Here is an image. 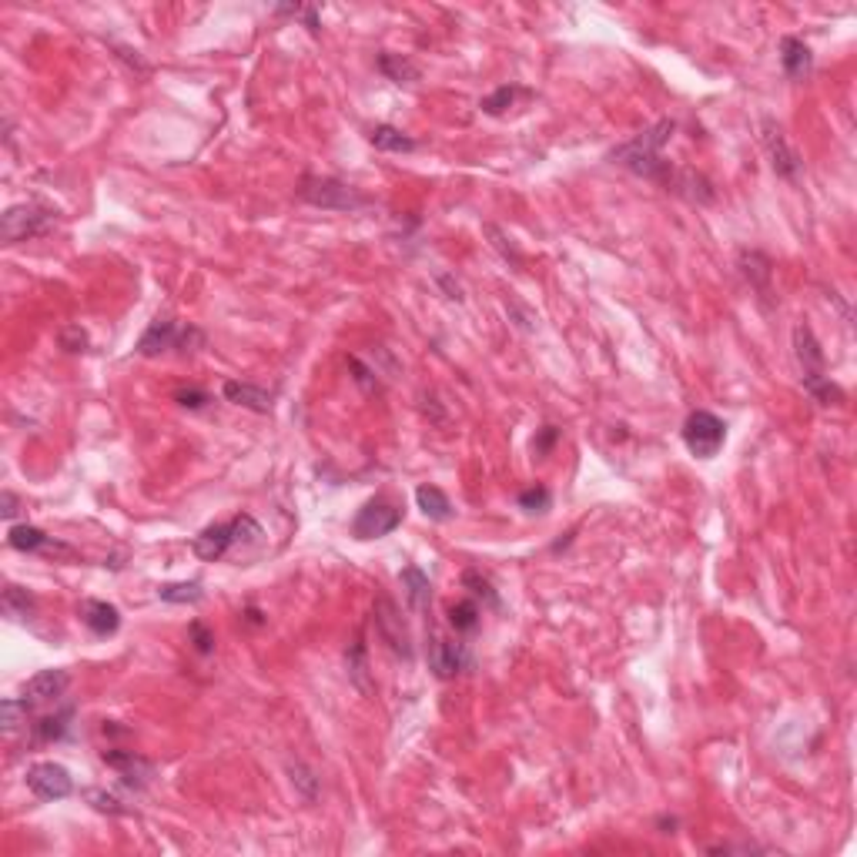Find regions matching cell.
<instances>
[{"label":"cell","mask_w":857,"mask_h":857,"mask_svg":"<svg viewBox=\"0 0 857 857\" xmlns=\"http://www.w3.org/2000/svg\"><path fill=\"white\" fill-rule=\"evenodd\" d=\"M31 706L34 704L27 700V696H24V700H17V696H7V700H4V706H0V710H4V720H0V724H4V734L14 737L17 730H21V726H27Z\"/></svg>","instance_id":"27"},{"label":"cell","mask_w":857,"mask_h":857,"mask_svg":"<svg viewBox=\"0 0 857 857\" xmlns=\"http://www.w3.org/2000/svg\"><path fill=\"white\" fill-rule=\"evenodd\" d=\"M556 435H559V433H556L553 425H546V429H543V435H539V439H536V443H533V449H536V453H546V449L553 445V439H556Z\"/></svg>","instance_id":"38"},{"label":"cell","mask_w":857,"mask_h":857,"mask_svg":"<svg viewBox=\"0 0 857 857\" xmlns=\"http://www.w3.org/2000/svg\"><path fill=\"white\" fill-rule=\"evenodd\" d=\"M516 94H519V88H499V91H496V94H489V98H483V104H479V108H483L486 114H503L506 108L513 104V98H516Z\"/></svg>","instance_id":"32"},{"label":"cell","mask_w":857,"mask_h":857,"mask_svg":"<svg viewBox=\"0 0 857 857\" xmlns=\"http://www.w3.org/2000/svg\"><path fill=\"white\" fill-rule=\"evenodd\" d=\"M0 606H4V613L11 616V620L27 623L34 616V610H37V600H34L27 590H21V586H7L4 596H0Z\"/></svg>","instance_id":"24"},{"label":"cell","mask_w":857,"mask_h":857,"mask_svg":"<svg viewBox=\"0 0 857 857\" xmlns=\"http://www.w3.org/2000/svg\"><path fill=\"white\" fill-rule=\"evenodd\" d=\"M114 51L121 54V57H124V61H128V64H134V68H138V71H148V64H144L141 57H138V51H131V47H121V44H118V47H114Z\"/></svg>","instance_id":"39"},{"label":"cell","mask_w":857,"mask_h":857,"mask_svg":"<svg viewBox=\"0 0 857 857\" xmlns=\"http://www.w3.org/2000/svg\"><path fill=\"white\" fill-rule=\"evenodd\" d=\"M760 141H764V152H767V158H770V168H774L777 178L800 182L804 162H800V154L794 152V144L787 141L784 128H780L774 118H764V121H760Z\"/></svg>","instance_id":"8"},{"label":"cell","mask_w":857,"mask_h":857,"mask_svg":"<svg viewBox=\"0 0 857 857\" xmlns=\"http://www.w3.org/2000/svg\"><path fill=\"white\" fill-rule=\"evenodd\" d=\"M54 225H57V212L47 208V204H11L0 218V235H4L7 245H17L27 242V238H37V235H47Z\"/></svg>","instance_id":"4"},{"label":"cell","mask_w":857,"mask_h":857,"mask_svg":"<svg viewBox=\"0 0 857 857\" xmlns=\"http://www.w3.org/2000/svg\"><path fill=\"white\" fill-rule=\"evenodd\" d=\"M81 620H84V626H88L94 636H111V633H118V626H121V613H118V606L104 603V600H84V603H81Z\"/></svg>","instance_id":"18"},{"label":"cell","mask_w":857,"mask_h":857,"mask_svg":"<svg viewBox=\"0 0 857 857\" xmlns=\"http://www.w3.org/2000/svg\"><path fill=\"white\" fill-rule=\"evenodd\" d=\"M369 144L379 148V152H392V154L415 152V148H419L415 138H409V134L399 131V128H392V124H375L372 134H369Z\"/></svg>","instance_id":"22"},{"label":"cell","mask_w":857,"mask_h":857,"mask_svg":"<svg viewBox=\"0 0 857 857\" xmlns=\"http://www.w3.org/2000/svg\"><path fill=\"white\" fill-rule=\"evenodd\" d=\"M68 686H71V674L68 670H41V674H34L27 680L24 696L31 704H57L68 694Z\"/></svg>","instance_id":"14"},{"label":"cell","mask_w":857,"mask_h":857,"mask_svg":"<svg viewBox=\"0 0 857 857\" xmlns=\"http://www.w3.org/2000/svg\"><path fill=\"white\" fill-rule=\"evenodd\" d=\"M519 506H523L526 513H543L546 506H549V489L546 486L526 489V493H519Z\"/></svg>","instance_id":"33"},{"label":"cell","mask_w":857,"mask_h":857,"mask_svg":"<svg viewBox=\"0 0 857 857\" xmlns=\"http://www.w3.org/2000/svg\"><path fill=\"white\" fill-rule=\"evenodd\" d=\"M61 349H68V352H84L88 349V335L78 329V325H68V329H61Z\"/></svg>","instance_id":"35"},{"label":"cell","mask_w":857,"mask_h":857,"mask_svg":"<svg viewBox=\"0 0 857 857\" xmlns=\"http://www.w3.org/2000/svg\"><path fill=\"white\" fill-rule=\"evenodd\" d=\"M192 640L198 653H212L214 650V636L204 630V623H192Z\"/></svg>","instance_id":"36"},{"label":"cell","mask_w":857,"mask_h":857,"mask_svg":"<svg viewBox=\"0 0 857 857\" xmlns=\"http://www.w3.org/2000/svg\"><path fill=\"white\" fill-rule=\"evenodd\" d=\"M0 516H4V519H14V516H17V496L14 493H4V509H0Z\"/></svg>","instance_id":"40"},{"label":"cell","mask_w":857,"mask_h":857,"mask_svg":"<svg viewBox=\"0 0 857 857\" xmlns=\"http://www.w3.org/2000/svg\"><path fill=\"white\" fill-rule=\"evenodd\" d=\"M222 395L228 402L242 405V409H252V413H258V415L272 413V392H265V389H258V385H252V382L228 379V382L222 385Z\"/></svg>","instance_id":"17"},{"label":"cell","mask_w":857,"mask_h":857,"mask_svg":"<svg viewBox=\"0 0 857 857\" xmlns=\"http://www.w3.org/2000/svg\"><path fill=\"white\" fill-rule=\"evenodd\" d=\"M84 797H88V800H91V804L98 807L101 814H124V810H128V807H121V800H118V797L104 794V790H94V787H91V790H84Z\"/></svg>","instance_id":"34"},{"label":"cell","mask_w":857,"mask_h":857,"mask_svg":"<svg viewBox=\"0 0 857 857\" xmlns=\"http://www.w3.org/2000/svg\"><path fill=\"white\" fill-rule=\"evenodd\" d=\"M415 503H419V509H423L429 519H435V523L453 519V503H449V496H445L439 486H419V489H415Z\"/></svg>","instance_id":"21"},{"label":"cell","mask_w":857,"mask_h":857,"mask_svg":"<svg viewBox=\"0 0 857 857\" xmlns=\"http://www.w3.org/2000/svg\"><path fill=\"white\" fill-rule=\"evenodd\" d=\"M174 399H178L184 409H202V405L208 402V392H202V389H184V392H178Z\"/></svg>","instance_id":"37"},{"label":"cell","mask_w":857,"mask_h":857,"mask_svg":"<svg viewBox=\"0 0 857 857\" xmlns=\"http://www.w3.org/2000/svg\"><path fill=\"white\" fill-rule=\"evenodd\" d=\"M740 265H744V275L750 278V282L760 288V292H767V285H770V262H767L760 252H744L740 255Z\"/></svg>","instance_id":"28"},{"label":"cell","mask_w":857,"mask_h":857,"mask_svg":"<svg viewBox=\"0 0 857 857\" xmlns=\"http://www.w3.org/2000/svg\"><path fill=\"white\" fill-rule=\"evenodd\" d=\"M684 443L696 459H714V455L720 453V445L726 443L724 419H716V415L706 413V409L690 413L684 423Z\"/></svg>","instance_id":"7"},{"label":"cell","mask_w":857,"mask_h":857,"mask_svg":"<svg viewBox=\"0 0 857 857\" xmlns=\"http://www.w3.org/2000/svg\"><path fill=\"white\" fill-rule=\"evenodd\" d=\"M202 342H204V335L198 332V329H192V325H178V322H172V319H154V322L148 325V332L141 335V342H138V355L154 359V355H164V352H172V349L192 352V345H202Z\"/></svg>","instance_id":"6"},{"label":"cell","mask_w":857,"mask_h":857,"mask_svg":"<svg viewBox=\"0 0 857 857\" xmlns=\"http://www.w3.org/2000/svg\"><path fill=\"white\" fill-rule=\"evenodd\" d=\"M375 630H379L382 643L389 646L395 656L413 660V636H409V626H405L399 606H395L389 596H379V600H375Z\"/></svg>","instance_id":"9"},{"label":"cell","mask_w":857,"mask_h":857,"mask_svg":"<svg viewBox=\"0 0 857 857\" xmlns=\"http://www.w3.org/2000/svg\"><path fill=\"white\" fill-rule=\"evenodd\" d=\"M379 71H382L389 81L405 84V88H413V84L419 81V68H415L409 57H402V54H392V51L379 54Z\"/></svg>","instance_id":"23"},{"label":"cell","mask_w":857,"mask_h":857,"mask_svg":"<svg viewBox=\"0 0 857 857\" xmlns=\"http://www.w3.org/2000/svg\"><path fill=\"white\" fill-rule=\"evenodd\" d=\"M68 720H71V706L68 710H61V714H47V716H37L34 720V740L37 744H51V740H61L64 734H68Z\"/></svg>","instance_id":"25"},{"label":"cell","mask_w":857,"mask_h":857,"mask_svg":"<svg viewBox=\"0 0 857 857\" xmlns=\"http://www.w3.org/2000/svg\"><path fill=\"white\" fill-rule=\"evenodd\" d=\"M298 198L315 204V208H325V212H355V208L369 204V198L355 192L352 184L339 182V178H315V174L302 178Z\"/></svg>","instance_id":"5"},{"label":"cell","mask_w":857,"mask_h":857,"mask_svg":"<svg viewBox=\"0 0 857 857\" xmlns=\"http://www.w3.org/2000/svg\"><path fill=\"white\" fill-rule=\"evenodd\" d=\"M479 616H483V610H479L476 600H463V603L449 606V626H453L455 633H476Z\"/></svg>","instance_id":"26"},{"label":"cell","mask_w":857,"mask_h":857,"mask_svg":"<svg viewBox=\"0 0 857 857\" xmlns=\"http://www.w3.org/2000/svg\"><path fill=\"white\" fill-rule=\"evenodd\" d=\"M399 580H402V590H405V596H409V606H413L415 613H425L429 603H433V583H429V576H425L419 566H405Z\"/></svg>","instance_id":"20"},{"label":"cell","mask_w":857,"mask_h":857,"mask_svg":"<svg viewBox=\"0 0 857 857\" xmlns=\"http://www.w3.org/2000/svg\"><path fill=\"white\" fill-rule=\"evenodd\" d=\"M101 760L108 767H114V770L121 774L124 784L134 787V790H141V787L154 777V764H152V760L138 757L134 750H104Z\"/></svg>","instance_id":"13"},{"label":"cell","mask_w":857,"mask_h":857,"mask_svg":"<svg viewBox=\"0 0 857 857\" xmlns=\"http://www.w3.org/2000/svg\"><path fill=\"white\" fill-rule=\"evenodd\" d=\"M666 192L684 194L686 202H696V204L714 202V184L706 182L700 172H690V168H674L670 182H666Z\"/></svg>","instance_id":"16"},{"label":"cell","mask_w":857,"mask_h":857,"mask_svg":"<svg viewBox=\"0 0 857 857\" xmlns=\"http://www.w3.org/2000/svg\"><path fill=\"white\" fill-rule=\"evenodd\" d=\"M794 355L797 365H800V382L810 395H814L820 405H841L844 402V392L831 382V375L824 372V352L817 345L810 325H794Z\"/></svg>","instance_id":"2"},{"label":"cell","mask_w":857,"mask_h":857,"mask_svg":"<svg viewBox=\"0 0 857 857\" xmlns=\"http://www.w3.org/2000/svg\"><path fill=\"white\" fill-rule=\"evenodd\" d=\"M7 543H11L14 549H21V553H61V556L71 553V546H64V543H57V539H51V536H44L37 526H11Z\"/></svg>","instance_id":"15"},{"label":"cell","mask_w":857,"mask_h":857,"mask_svg":"<svg viewBox=\"0 0 857 857\" xmlns=\"http://www.w3.org/2000/svg\"><path fill=\"white\" fill-rule=\"evenodd\" d=\"M158 596H162L164 603H198L204 596L202 583H164L162 590H158Z\"/></svg>","instance_id":"29"},{"label":"cell","mask_w":857,"mask_h":857,"mask_svg":"<svg viewBox=\"0 0 857 857\" xmlns=\"http://www.w3.org/2000/svg\"><path fill=\"white\" fill-rule=\"evenodd\" d=\"M27 787H31L41 800H64V797L74 794L71 770L61 767V764H54V760L34 764L31 770H27Z\"/></svg>","instance_id":"11"},{"label":"cell","mask_w":857,"mask_h":857,"mask_svg":"<svg viewBox=\"0 0 857 857\" xmlns=\"http://www.w3.org/2000/svg\"><path fill=\"white\" fill-rule=\"evenodd\" d=\"M275 14H285V17H298V21H305V27L312 34H319V11L315 7H302V4H295V7H288V4H282V7H275Z\"/></svg>","instance_id":"31"},{"label":"cell","mask_w":857,"mask_h":857,"mask_svg":"<svg viewBox=\"0 0 857 857\" xmlns=\"http://www.w3.org/2000/svg\"><path fill=\"white\" fill-rule=\"evenodd\" d=\"M780 64H784L787 78L800 81V78H807V74H810L814 54H810V47H807L800 37H784V41H780Z\"/></svg>","instance_id":"19"},{"label":"cell","mask_w":857,"mask_h":857,"mask_svg":"<svg viewBox=\"0 0 857 857\" xmlns=\"http://www.w3.org/2000/svg\"><path fill=\"white\" fill-rule=\"evenodd\" d=\"M258 536H262V526L255 523L252 516H235L232 523H214V526H208V529H202V533L194 536L192 549L204 563H218L232 546L255 543Z\"/></svg>","instance_id":"3"},{"label":"cell","mask_w":857,"mask_h":857,"mask_svg":"<svg viewBox=\"0 0 857 857\" xmlns=\"http://www.w3.org/2000/svg\"><path fill=\"white\" fill-rule=\"evenodd\" d=\"M402 523V509L389 499H369V503L359 509L352 523L355 539H379V536H389L395 526Z\"/></svg>","instance_id":"10"},{"label":"cell","mask_w":857,"mask_h":857,"mask_svg":"<svg viewBox=\"0 0 857 857\" xmlns=\"http://www.w3.org/2000/svg\"><path fill=\"white\" fill-rule=\"evenodd\" d=\"M463 586H469L476 600H483L486 606H499V596H496L493 583H489L486 576H479V573H473V570H469V573H463Z\"/></svg>","instance_id":"30"},{"label":"cell","mask_w":857,"mask_h":857,"mask_svg":"<svg viewBox=\"0 0 857 857\" xmlns=\"http://www.w3.org/2000/svg\"><path fill=\"white\" fill-rule=\"evenodd\" d=\"M429 666H433V674L439 680H453V676H459L463 670L473 666V656H469V650L463 643L435 636L433 643H429Z\"/></svg>","instance_id":"12"},{"label":"cell","mask_w":857,"mask_h":857,"mask_svg":"<svg viewBox=\"0 0 857 857\" xmlns=\"http://www.w3.org/2000/svg\"><path fill=\"white\" fill-rule=\"evenodd\" d=\"M674 131H676L674 121H656L653 128H646V131L636 134L633 141L613 148L610 158H613L616 164H623L626 172L646 178V182L666 184L670 174H674V164L664 158V144L674 138Z\"/></svg>","instance_id":"1"}]
</instances>
